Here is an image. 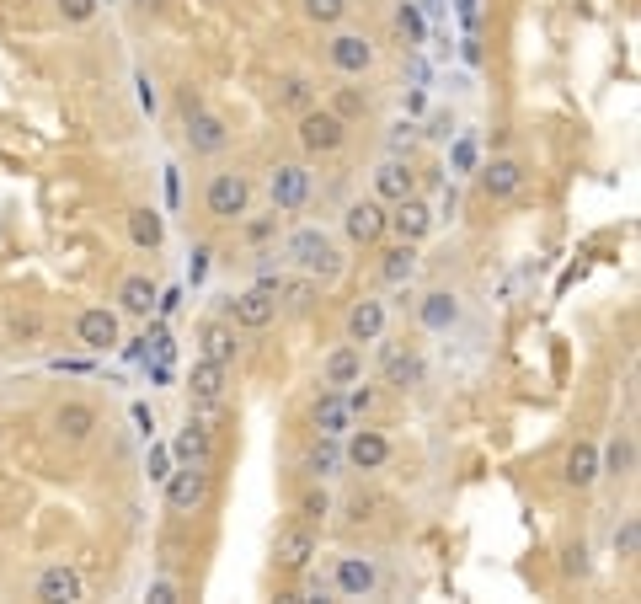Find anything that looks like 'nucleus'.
Here are the masks:
<instances>
[{
	"mask_svg": "<svg viewBox=\"0 0 641 604\" xmlns=\"http://www.w3.org/2000/svg\"><path fill=\"white\" fill-rule=\"evenodd\" d=\"M401 33L412 38V43L428 38V22H422V11H417V6H401Z\"/></svg>",
	"mask_w": 641,
	"mask_h": 604,
	"instance_id": "nucleus-42",
	"label": "nucleus"
},
{
	"mask_svg": "<svg viewBox=\"0 0 641 604\" xmlns=\"http://www.w3.org/2000/svg\"><path fill=\"white\" fill-rule=\"evenodd\" d=\"M417 316H422V327H428V332H449V327L460 321V300H455L449 289H433L428 300H422Z\"/></svg>",
	"mask_w": 641,
	"mask_h": 604,
	"instance_id": "nucleus-25",
	"label": "nucleus"
},
{
	"mask_svg": "<svg viewBox=\"0 0 641 604\" xmlns=\"http://www.w3.org/2000/svg\"><path fill=\"white\" fill-rule=\"evenodd\" d=\"M332 588L348 599H364L380 588V567L369 562V556H337V572H332Z\"/></svg>",
	"mask_w": 641,
	"mask_h": 604,
	"instance_id": "nucleus-8",
	"label": "nucleus"
},
{
	"mask_svg": "<svg viewBox=\"0 0 641 604\" xmlns=\"http://www.w3.org/2000/svg\"><path fill=\"white\" fill-rule=\"evenodd\" d=\"M203 273H209V246H198V252H193V268H187V278H193V284H203Z\"/></svg>",
	"mask_w": 641,
	"mask_h": 604,
	"instance_id": "nucleus-45",
	"label": "nucleus"
},
{
	"mask_svg": "<svg viewBox=\"0 0 641 604\" xmlns=\"http://www.w3.org/2000/svg\"><path fill=\"white\" fill-rule=\"evenodd\" d=\"M129 236H134V246H145V252H155V246L166 241L161 214H155V209H129Z\"/></svg>",
	"mask_w": 641,
	"mask_h": 604,
	"instance_id": "nucleus-31",
	"label": "nucleus"
},
{
	"mask_svg": "<svg viewBox=\"0 0 641 604\" xmlns=\"http://www.w3.org/2000/svg\"><path fill=\"white\" fill-rule=\"evenodd\" d=\"M305 471L316 476V482L337 476V471H342V439H326V433H321V439L305 449Z\"/></svg>",
	"mask_w": 641,
	"mask_h": 604,
	"instance_id": "nucleus-27",
	"label": "nucleus"
},
{
	"mask_svg": "<svg viewBox=\"0 0 641 604\" xmlns=\"http://www.w3.org/2000/svg\"><path fill=\"white\" fill-rule=\"evenodd\" d=\"M390 460V439L385 433H374V428H348V444H342V466H353V471H380Z\"/></svg>",
	"mask_w": 641,
	"mask_h": 604,
	"instance_id": "nucleus-5",
	"label": "nucleus"
},
{
	"mask_svg": "<svg viewBox=\"0 0 641 604\" xmlns=\"http://www.w3.org/2000/svg\"><path fill=\"white\" fill-rule=\"evenodd\" d=\"M145 471H150V482H166V476H171V449H166V444H155V439H150Z\"/></svg>",
	"mask_w": 641,
	"mask_h": 604,
	"instance_id": "nucleus-38",
	"label": "nucleus"
},
{
	"mask_svg": "<svg viewBox=\"0 0 641 604\" xmlns=\"http://www.w3.org/2000/svg\"><path fill=\"white\" fill-rule=\"evenodd\" d=\"M342 401H348V412L353 417H369V407H374V391H369V385H342Z\"/></svg>",
	"mask_w": 641,
	"mask_h": 604,
	"instance_id": "nucleus-37",
	"label": "nucleus"
},
{
	"mask_svg": "<svg viewBox=\"0 0 641 604\" xmlns=\"http://www.w3.org/2000/svg\"><path fill=\"white\" fill-rule=\"evenodd\" d=\"M198 343H203V359H214V364H236V332L225 327V321H209V327L198 332Z\"/></svg>",
	"mask_w": 641,
	"mask_h": 604,
	"instance_id": "nucleus-29",
	"label": "nucleus"
},
{
	"mask_svg": "<svg viewBox=\"0 0 641 604\" xmlns=\"http://www.w3.org/2000/svg\"><path fill=\"white\" fill-rule=\"evenodd\" d=\"M358 375H364V353H358V343H342V348L326 353V385H332V391L353 385Z\"/></svg>",
	"mask_w": 641,
	"mask_h": 604,
	"instance_id": "nucleus-21",
	"label": "nucleus"
},
{
	"mask_svg": "<svg viewBox=\"0 0 641 604\" xmlns=\"http://www.w3.org/2000/svg\"><path fill=\"white\" fill-rule=\"evenodd\" d=\"M310 423H316V433H326V439H342V433L353 428V412H348V401H342V391H321Z\"/></svg>",
	"mask_w": 641,
	"mask_h": 604,
	"instance_id": "nucleus-16",
	"label": "nucleus"
},
{
	"mask_svg": "<svg viewBox=\"0 0 641 604\" xmlns=\"http://www.w3.org/2000/svg\"><path fill=\"white\" fill-rule=\"evenodd\" d=\"M481 188H487V198H513L524 188V166L519 161H492V166H481Z\"/></svg>",
	"mask_w": 641,
	"mask_h": 604,
	"instance_id": "nucleus-22",
	"label": "nucleus"
},
{
	"mask_svg": "<svg viewBox=\"0 0 641 604\" xmlns=\"http://www.w3.org/2000/svg\"><path fill=\"white\" fill-rule=\"evenodd\" d=\"M385 380L396 385V391H412V385L422 380V364L412 359V353H396V348H390V353H385Z\"/></svg>",
	"mask_w": 641,
	"mask_h": 604,
	"instance_id": "nucleus-32",
	"label": "nucleus"
},
{
	"mask_svg": "<svg viewBox=\"0 0 641 604\" xmlns=\"http://www.w3.org/2000/svg\"><path fill=\"white\" fill-rule=\"evenodd\" d=\"M342 139H348V123L332 107H305L300 113V145L310 156H332V150H342Z\"/></svg>",
	"mask_w": 641,
	"mask_h": 604,
	"instance_id": "nucleus-3",
	"label": "nucleus"
},
{
	"mask_svg": "<svg viewBox=\"0 0 641 604\" xmlns=\"http://www.w3.org/2000/svg\"><path fill=\"white\" fill-rule=\"evenodd\" d=\"M278 102H284V107H294V113H305V107H310V81H300V75H289V81L278 86Z\"/></svg>",
	"mask_w": 641,
	"mask_h": 604,
	"instance_id": "nucleus-34",
	"label": "nucleus"
},
{
	"mask_svg": "<svg viewBox=\"0 0 641 604\" xmlns=\"http://www.w3.org/2000/svg\"><path fill=\"white\" fill-rule=\"evenodd\" d=\"M342 230H348L353 246H369L385 236V204L380 198H358V204H348V214H342Z\"/></svg>",
	"mask_w": 641,
	"mask_h": 604,
	"instance_id": "nucleus-10",
	"label": "nucleus"
},
{
	"mask_svg": "<svg viewBox=\"0 0 641 604\" xmlns=\"http://www.w3.org/2000/svg\"><path fill=\"white\" fill-rule=\"evenodd\" d=\"M177 599V583H150V604H171Z\"/></svg>",
	"mask_w": 641,
	"mask_h": 604,
	"instance_id": "nucleus-47",
	"label": "nucleus"
},
{
	"mask_svg": "<svg viewBox=\"0 0 641 604\" xmlns=\"http://www.w3.org/2000/svg\"><path fill=\"white\" fill-rule=\"evenodd\" d=\"M631 471H636V439H631V433H615V439H609V449L599 455V476H615V482H625Z\"/></svg>",
	"mask_w": 641,
	"mask_h": 604,
	"instance_id": "nucleus-24",
	"label": "nucleus"
},
{
	"mask_svg": "<svg viewBox=\"0 0 641 604\" xmlns=\"http://www.w3.org/2000/svg\"><path fill=\"white\" fill-rule=\"evenodd\" d=\"M155 294H161V289H155L145 273H129V278H123V289H118V305L129 316H150L155 311Z\"/></svg>",
	"mask_w": 641,
	"mask_h": 604,
	"instance_id": "nucleus-28",
	"label": "nucleus"
},
{
	"mask_svg": "<svg viewBox=\"0 0 641 604\" xmlns=\"http://www.w3.org/2000/svg\"><path fill=\"white\" fill-rule=\"evenodd\" d=\"M326 514H332L326 492H305V498H300V519H305V524H316V519H326Z\"/></svg>",
	"mask_w": 641,
	"mask_h": 604,
	"instance_id": "nucleus-41",
	"label": "nucleus"
},
{
	"mask_svg": "<svg viewBox=\"0 0 641 604\" xmlns=\"http://www.w3.org/2000/svg\"><path fill=\"white\" fill-rule=\"evenodd\" d=\"M187 391H193L198 407H220V401H225V364L198 359V364H193V375H187Z\"/></svg>",
	"mask_w": 641,
	"mask_h": 604,
	"instance_id": "nucleus-17",
	"label": "nucleus"
},
{
	"mask_svg": "<svg viewBox=\"0 0 641 604\" xmlns=\"http://www.w3.org/2000/svg\"><path fill=\"white\" fill-rule=\"evenodd\" d=\"M278 289H284V278H273V273H262V284L257 289H246L236 305H230V316H236V327L246 332H262L268 321L278 316Z\"/></svg>",
	"mask_w": 641,
	"mask_h": 604,
	"instance_id": "nucleus-2",
	"label": "nucleus"
},
{
	"mask_svg": "<svg viewBox=\"0 0 641 604\" xmlns=\"http://www.w3.org/2000/svg\"><path fill=\"white\" fill-rule=\"evenodd\" d=\"M305 11L316 22H342V11H348V0H305Z\"/></svg>",
	"mask_w": 641,
	"mask_h": 604,
	"instance_id": "nucleus-40",
	"label": "nucleus"
},
{
	"mask_svg": "<svg viewBox=\"0 0 641 604\" xmlns=\"http://www.w3.org/2000/svg\"><path fill=\"white\" fill-rule=\"evenodd\" d=\"M385 230H396L401 241H422L433 230V204H422L417 193L396 198V214H385Z\"/></svg>",
	"mask_w": 641,
	"mask_h": 604,
	"instance_id": "nucleus-11",
	"label": "nucleus"
},
{
	"mask_svg": "<svg viewBox=\"0 0 641 604\" xmlns=\"http://www.w3.org/2000/svg\"><path fill=\"white\" fill-rule=\"evenodd\" d=\"M374 193H380V204H396V198L417 193V177L406 161H385L380 172H374Z\"/></svg>",
	"mask_w": 641,
	"mask_h": 604,
	"instance_id": "nucleus-20",
	"label": "nucleus"
},
{
	"mask_svg": "<svg viewBox=\"0 0 641 604\" xmlns=\"http://www.w3.org/2000/svg\"><path fill=\"white\" fill-rule=\"evenodd\" d=\"M171 455H182L187 466H209V455H214L209 428H203V423H187V428H182V439L171 444Z\"/></svg>",
	"mask_w": 641,
	"mask_h": 604,
	"instance_id": "nucleus-30",
	"label": "nucleus"
},
{
	"mask_svg": "<svg viewBox=\"0 0 641 604\" xmlns=\"http://www.w3.org/2000/svg\"><path fill=\"white\" fill-rule=\"evenodd\" d=\"M59 11H65L70 22H86L91 11H97V6H91V0H59Z\"/></svg>",
	"mask_w": 641,
	"mask_h": 604,
	"instance_id": "nucleus-43",
	"label": "nucleus"
},
{
	"mask_svg": "<svg viewBox=\"0 0 641 604\" xmlns=\"http://www.w3.org/2000/svg\"><path fill=\"white\" fill-rule=\"evenodd\" d=\"M636 546H641V524H636V519H625L620 530H615V556H625V562H631Z\"/></svg>",
	"mask_w": 641,
	"mask_h": 604,
	"instance_id": "nucleus-39",
	"label": "nucleus"
},
{
	"mask_svg": "<svg viewBox=\"0 0 641 604\" xmlns=\"http://www.w3.org/2000/svg\"><path fill=\"white\" fill-rule=\"evenodd\" d=\"M203 492H209V471L203 466H182V471L166 476V508L171 514H193L203 503Z\"/></svg>",
	"mask_w": 641,
	"mask_h": 604,
	"instance_id": "nucleus-6",
	"label": "nucleus"
},
{
	"mask_svg": "<svg viewBox=\"0 0 641 604\" xmlns=\"http://www.w3.org/2000/svg\"><path fill=\"white\" fill-rule=\"evenodd\" d=\"M364 107H369V97H364V91H353V86H342L337 97H332V113H337L342 123H348V118H358Z\"/></svg>",
	"mask_w": 641,
	"mask_h": 604,
	"instance_id": "nucleus-33",
	"label": "nucleus"
},
{
	"mask_svg": "<svg viewBox=\"0 0 641 604\" xmlns=\"http://www.w3.org/2000/svg\"><path fill=\"white\" fill-rule=\"evenodd\" d=\"M86 588H81V572L65 567V562H54V567H43L38 572V599H49V604H75Z\"/></svg>",
	"mask_w": 641,
	"mask_h": 604,
	"instance_id": "nucleus-14",
	"label": "nucleus"
},
{
	"mask_svg": "<svg viewBox=\"0 0 641 604\" xmlns=\"http://www.w3.org/2000/svg\"><path fill=\"white\" fill-rule=\"evenodd\" d=\"M134 428L145 433V439H155V417H150V407H145V401H134Z\"/></svg>",
	"mask_w": 641,
	"mask_h": 604,
	"instance_id": "nucleus-44",
	"label": "nucleus"
},
{
	"mask_svg": "<svg viewBox=\"0 0 641 604\" xmlns=\"http://www.w3.org/2000/svg\"><path fill=\"white\" fill-rule=\"evenodd\" d=\"M284 252H289L294 268H300L305 278H316V284H337V278H342V252L332 246V236H326V230H316V225L294 230Z\"/></svg>",
	"mask_w": 641,
	"mask_h": 604,
	"instance_id": "nucleus-1",
	"label": "nucleus"
},
{
	"mask_svg": "<svg viewBox=\"0 0 641 604\" xmlns=\"http://www.w3.org/2000/svg\"><path fill=\"white\" fill-rule=\"evenodd\" d=\"M310 556H316V524H305V519L284 524V530H278V562L294 567V572H305Z\"/></svg>",
	"mask_w": 641,
	"mask_h": 604,
	"instance_id": "nucleus-13",
	"label": "nucleus"
},
{
	"mask_svg": "<svg viewBox=\"0 0 641 604\" xmlns=\"http://www.w3.org/2000/svg\"><path fill=\"white\" fill-rule=\"evenodd\" d=\"M332 65H337L342 75H364V70L374 65V43H369L364 33H337V38H332Z\"/></svg>",
	"mask_w": 641,
	"mask_h": 604,
	"instance_id": "nucleus-15",
	"label": "nucleus"
},
{
	"mask_svg": "<svg viewBox=\"0 0 641 604\" xmlns=\"http://www.w3.org/2000/svg\"><path fill=\"white\" fill-rule=\"evenodd\" d=\"M75 337H81L86 353L118 348V311H107V305H97V311H81V321H75Z\"/></svg>",
	"mask_w": 641,
	"mask_h": 604,
	"instance_id": "nucleus-12",
	"label": "nucleus"
},
{
	"mask_svg": "<svg viewBox=\"0 0 641 604\" xmlns=\"http://www.w3.org/2000/svg\"><path fill=\"white\" fill-rule=\"evenodd\" d=\"M561 476H567V487H593V482H599V449H593L588 439H577L567 449V466H561Z\"/></svg>",
	"mask_w": 641,
	"mask_h": 604,
	"instance_id": "nucleus-19",
	"label": "nucleus"
},
{
	"mask_svg": "<svg viewBox=\"0 0 641 604\" xmlns=\"http://www.w3.org/2000/svg\"><path fill=\"white\" fill-rule=\"evenodd\" d=\"M11 337H38V316H17L11 321Z\"/></svg>",
	"mask_w": 641,
	"mask_h": 604,
	"instance_id": "nucleus-46",
	"label": "nucleus"
},
{
	"mask_svg": "<svg viewBox=\"0 0 641 604\" xmlns=\"http://www.w3.org/2000/svg\"><path fill=\"white\" fill-rule=\"evenodd\" d=\"M380 332H385V305L358 300L348 311V343H380Z\"/></svg>",
	"mask_w": 641,
	"mask_h": 604,
	"instance_id": "nucleus-18",
	"label": "nucleus"
},
{
	"mask_svg": "<svg viewBox=\"0 0 641 604\" xmlns=\"http://www.w3.org/2000/svg\"><path fill=\"white\" fill-rule=\"evenodd\" d=\"M203 204H209L214 220H241V214L252 209V182L241 172H220V177H209V188H203Z\"/></svg>",
	"mask_w": 641,
	"mask_h": 604,
	"instance_id": "nucleus-4",
	"label": "nucleus"
},
{
	"mask_svg": "<svg viewBox=\"0 0 641 604\" xmlns=\"http://www.w3.org/2000/svg\"><path fill=\"white\" fill-rule=\"evenodd\" d=\"M225 123L214 118V113H203V107L187 97V145H193V156H220L225 150Z\"/></svg>",
	"mask_w": 641,
	"mask_h": 604,
	"instance_id": "nucleus-7",
	"label": "nucleus"
},
{
	"mask_svg": "<svg viewBox=\"0 0 641 604\" xmlns=\"http://www.w3.org/2000/svg\"><path fill=\"white\" fill-rule=\"evenodd\" d=\"M476 156H481L476 139H471V134H460V139H455V150H449V166H455V172H476Z\"/></svg>",
	"mask_w": 641,
	"mask_h": 604,
	"instance_id": "nucleus-35",
	"label": "nucleus"
},
{
	"mask_svg": "<svg viewBox=\"0 0 641 604\" xmlns=\"http://www.w3.org/2000/svg\"><path fill=\"white\" fill-rule=\"evenodd\" d=\"M390 145H396V150H401V145H412V123H396V134H390Z\"/></svg>",
	"mask_w": 641,
	"mask_h": 604,
	"instance_id": "nucleus-48",
	"label": "nucleus"
},
{
	"mask_svg": "<svg viewBox=\"0 0 641 604\" xmlns=\"http://www.w3.org/2000/svg\"><path fill=\"white\" fill-rule=\"evenodd\" d=\"M54 428H59V439L81 444V439H91V428H97V407H86V401H65L59 417H54Z\"/></svg>",
	"mask_w": 641,
	"mask_h": 604,
	"instance_id": "nucleus-23",
	"label": "nucleus"
},
{
	"mask_svg": "<svg viewBox=\"0 0 641 604\" xmlns=\"http://www.w3.org/2000/svg\"><path fill=\"white\" fill-rule=\"evenodd\" d=\"M417 241H396L390 252L380 257V273H385V284H412L417 278Z\"/></svg>",
	"mask_w": 641,
	"mask_h": 604,
	"instance_id": "nucleus-26",
	"label": "nucleus"
},
{
	"mask_svg": "<svg viewBox=\"0 0 641 604\" xmlns=\"http://www.w3.org/2000/svg\"><path fill=\"white\" fill-rule=\"evenodd\" d=\"M460 17H465V27H476V17H481V6H476V0H460Z\"/></svg>",
	"mask_w": 641,
	"mask_h": 604,
	"instance_id": "nucleus-49",
	"label": "nucleus"
},
{
	"mask_svg": "<svg viewBox=\"0 0 641 604\" xmlns=\"http://www.w3.org/2000/svg\"><path fill=\"white\" fill-rule=\"evenodd\" d=\"M268 198H273V209H284V214L305 209L310 204V172L305 166H278L268 177Z\"/></svg>",
	"mask_w": 641,
	"mask_h": 604,
	"instance_id": "nucleus-9",
	"label": "nucleus"
},
{
	"mask_svg": "<svg viewBox=\"0 0 641 604\" xmlns=\"http://www.w3.org/2000/svg\"><path fill=\"white\" fill-rule=\"evenodd\" d=\"M278 300H289L294 311H310V300H316V278H300V284L278 289Z\"/></svg>",
	"mask_w": 641,
	"mask_h": 604,
	"instance_id": "nucleus-36",
	"label": "nucleus"
}]
</instances>
